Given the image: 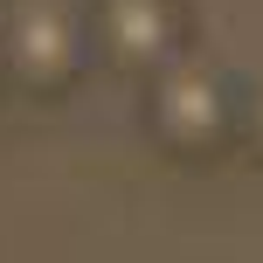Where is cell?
<instances>
[{"label": "cell", "instance_id": "6da1fadb", "mask_svg": "<svg viewBox=\"0 0 263 263\" xmlns=\"http://www.w3.org/2000/svg\"><path fill=\"white\" fill-rule=\"evenodd\" d=\"M0 63H7V90L69 97L97 63L90 0H21V7H0Z\"/></svg>", "mask_w": 263, "mask_h": 263}, {"label": "cell", "instance_id": "7a4b0ae2", "mask_svg": "<svg viewBox=\"0 0 263 263\" xmlns=\"http://www.w3.org/2000/svg\"><path fill=\"white\" fill-rule=\"evenodd\" d=\"M242 118H250V97H236V83L222 77V69L208 63H173L159 69L153 83H145V125H153V139L166 145V153H222L229 139L242 132Z\"/></svg>", "mask_w": 263, "mask_h": 263}, {"label": "cell", "instance_id": "3957f363", "mask_svg": "<svg viewBox=\"0 0 263 263\" xmlns=\"http://www.w3.org/2000/svg\"><path fill=\"white\" fill-rule=\"evenodd\" d=\"M97 63L153 83L159 69L187 63V7L180 0H90Z\"/></svg>", "mask_w": 263, "mask_h": 263}, {"label": "cell", "instance_id": "277c9868", "mask_svg": "<svg viewBox=\"0 0 263 263\" xmlns=\"http://www.w3.org/2000/svg\"><path fill=\"white\" fill-rule=\"evenodd\" d=\"M242 139H250V145H256V153H263V90L250 97V118H242Z\"/></svg>", "mask_w": 263, "mask_h": 263}, {"label": "cell", "instance_id": "5b68a950", "mask_svg": "<svg viewBox=\"0 0 263 263\" xmlns=\"http://www.w3.org/2000/svg\"><path fill=\"white\" fill-rule=\"evenodd\" d=\"M0 97H7V63H0Z\"/></svg>", "mask_w": 263, "mask_h": 263}, {"label": "cell", "instance_id": "8992f818", "mask_svg": "<svg viewBox=\"0 0 263 263\" xmlns=\"http://www.w3.org/2000/svg\"><path fill=\"white\" fill-rule=\"evenodd\" d=\"M0 7H21V0H0Z\"/></svg>", "mask_w": 263, "mask_h": 263}]
</instances>
